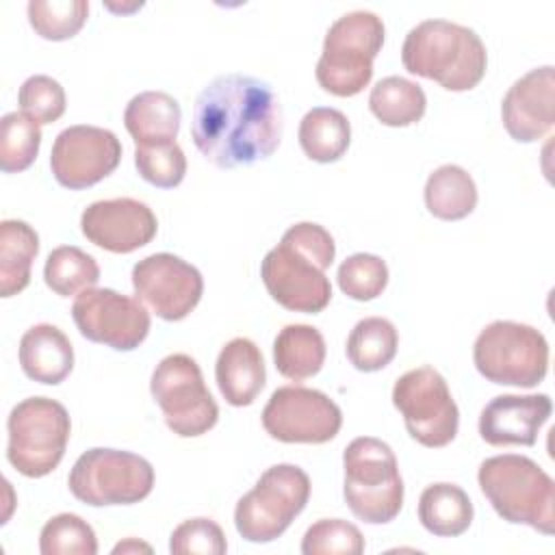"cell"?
Listing matches in <instances>:
<instances>
[{
    "instance_id": "cell-1",
    "label": "cell",
    "mask_w": 555,
    "mask_h": 555,
    "mask_svg": "<svg viewBox=\"0 0 555 555\" xmlns=\"http://www.w3.org/2000/svg\"><path fill=\"white\" fill-rule=\"evenodd\" d=\"M191 137L199 154L221 169L264 160L282 139L278 95L247 74L217 76L195 98Z\"/></svg>"
},
{
    "instance_id": "cell-2",
    "label": "cell",
    "mask_w": 555,
    "mask_h": 555,
    "mask_svg": "<svg viewBox=\"0 0 555 555\" xmlns=\"http://www.w3.org/2000/svg\"><path fill=\"white\" fill-rule=\"evenodd\" d=\"M401 63L410 74L436 80L447 91H470L486 74L488 52L473 28L423 20L405 35Z\"/></svg>"
},
{
    "instance_id": "cell-3",
    "label": "cell",
    "mask_w": 555,
    "mask_h": 555,
    "mask_svg": "<svg viewBox=\"0 0 555 555\" xmlns=\"http://www.w3.org/2000/svg\"><path fill=\"white\" fill-rule=\"evenodd\" d=\"M479 488L494 512L512 525H529L551 535L555 531V483L531 457L503 453L481 462Z\"/></svg>"
},
{
    "instance_id": "cell-4",
    "label": "cell",
    "mask_w": 555,
    "mask_h": 555,
    "mask_svg": "<svg viewBox=\"0 0 555 555\" xmlns=\"http://www.w3.org/2000/svg\"><path fill=\"white\" fill-rule=\"evenodd\" d=\"M343 466V496L351 514L369 525L395 520L403 507V479L390 444L373 436L353 438Z\"/></svg>"
},
{
    "instance_id": "cell-5",
    "label": "cell",
    "mask_w": 555,
    "mask_h": 555,
    "mask_svg": "<svg viewBox=\"0 0 555 555\" xmlns=\"http://www.w3.org/2000/svg\"><path fill=\"white\" fill-rule=\"evenodd\" d=\"M384 46V22L373 11H349L325 33L323 52L317 61V82L323 91L351 98L373 76V61Z\"/></svg>"
},
{
    "instance_id": "cell-6",
    "label": "cell",
    "mask_w": 555,
    "mask_h": 555,
    "mask_svg": "<svg viewBox=\"0 0 555 555\" xmlns=\"http://www.w3.org/2000/svg\"><path fill=\"white\" fill-rule=\"evenodd\" d=\"M7 460L24 477L50 475L63 460L72 423L63 403L50 397H28L13 405L7 418Z\"/></svg>"
},
{
    "instance_id": "cell-7",
    "label": "cell",
    "mask_w": 555,
    "mask_h": 555,
    "mask_svg": "<svg viewBox=\"0 0 555 555\" xmlns=\"http://www.w3.org/2000/svg\"><path fill=\"white\" fill-rule=\"evenodd\" d=\"M310 499V477L295 464L269 466L234 507V527L254 544L273 542Z\"/></svg>"
},
{
    "instance_id": "cell-8",
    "label": "cell",
    "mask_w": 555,
    "mask_h": 555,
    "mask_svg": "<svg viewBox=\"0 0 555 555\" xmlns=\"http://www.w3.org/2000/svg\"><path fill=\"white\" fill-rule=\"evenodd\" d=\"M477 371L492 384L533 388L548 371V343L527 323L492 321L473 347Z\"/></svg>"
},
{
    "instance_id": "cell-9",
    "label": "cell",
    "mask_w": 555,
    "mask_h": 555,
    "mask_svg": "<svg viewBox=\"0 0 555 555\" xmlns=\"http://www.w3.org/2000/svg\"><path fill=\"white\" fill-rule=\"evenodd\" d=\"M69 492L91 505H132L143 501L154 488L152 464L130 451L93 447L72 466Z\"/></svg>"
},
{
    "instance_id": "cell-10",
    "label": "cell",
    "mask_w": 555,
    "mask_h": 555,
    "mask_svg": "<svg viewBox=\"0 0 555 555\" xmlns=\"http://www.w3.org/2000/svg\"><path fill=\"white\" fill-rule=\"evenodd\" d=\"M150 392L167 427L180 438H195L215 427L219 408L204 384L199 364L186 353L163 358L150 379Z\"/></svg>"
},
{
    "instance_id": "cell-11",
    "label": "cell",
    "mask_w": 555,
    "mask_h": 555,
    "mask_svg": "<svg viewBox=\"0 0 555 555\" xmlns=\"http://www.w3.org/2000/svg\"><path fill=\"white\" fill-rule=\"evenodd\" d=\"M392 403L408 434L423 447H447L460 427V410L444 377L431 366L403 373L392 386Z\"/></svg>"
},
{
    "instance_id": "cell-12",
    "label": "cell",
    "mask_w": 555,
    "mask_h": 555,
    "mask_svg": "<svg viewBox=\"0 0 555 555\" xmlns=\"http://www.w3.org/2000/svg\"><path fill=\"white\" fill-rule=\"evenodd\" d=\"M343 425L340 408L321 390L306 386H280L262 410L264 431L280 442L323 444Z\"/></svg>"
},
{
    "instance_id": "cell-13",
    "label": "cell",
    "mask_w": 555,
    "mask_h": 555,
    "mask_svg": "<svg viewBox=\"0 0 555 555\" xmlns=\"http://www.w3.org/2000/svg\"><path fill=\"white\" fill-rule=\"evenodd\" d=\"M72 317L87 340L115 351H132L150 334V312L145 306L113 288L93 286L76 295Z\"/></svg>"
},
{
    "instance_id": "cell-14",
    "label": "cell",
    "mask_w": 555,
    "mask_h": 555,
    "mask_svg": "<svg viewBox=\"0 0 555 555\" xmlns=\"http://www.w3.org/2000/svg\"><path fill=\"white\" fill-rule=\"evenodd\" d=\"M137 299L165 321L184 319L202 299V273L180 256L160 251L132 267Z\"/></svg>"
},
{
    "instance_id": "cell-15",
    "label": "cell",
    "mask_w": 555,
    "mask_h": 555,
    "mask_svg": "<svg viewBox=\"0 0 555 555\" xmlns=\"http://www.w3.org/2000/svg\"><path fill=\"white\" fill-rule=\"evenodd\" d=\"M121 160V143L115 132L100 126H69L59 132L50 152V169L56 182L78 191L111 176Z\"/></svg>"
},
{
    "instance_id": "cell-16",
    "label": "cell",
    "mask_w": 555,
    "mask_h": 555,
    "mask_svg": "<svg viewBox=\"0 0 555 555\" xmlns=\"http://www.w3.org/2000/svg\"><path fill=\"white\" fill-rule=\"evenodd\" d=\"M260 278L269 295L293 312L317 314L332 299V284L319 262L284 241L262 258Z\"/></svg>"
},
{
    "instance_id": "cell-17",
    "label": "cell",
    "mask_w": 555,
    "mask_h": 555,
    "mask_svg": "<svg viewBox=\"0 0 555 555\" xmlns=\"http://www.w3.org/2000/svg\"><path fill=\"white\" fill-rule=\"evenodd\" d=\"M80 230L106 251L130 254L156 236L158 221L145 202L113 197L89 204L80 215Z\"/></svg>"
},
{
    "instance_id": "cell-18",
    "label": "cell",
    "mask_w": 555,
    "mask_h": 555,
    "mask_svg": "<svg viewBox=\"0 0 555 555\" xmlns=\"http://www.w3.org/2000/svg\"><path fill=\"white\" fill-rule=\"evenodd\" d=\"M501 119L507 134L518 143L542 139L555 121V69L535 67L520 76L501 102Z\"/></svg>"
},
{
    "instance_id": "cell-19",
    "label": "cell",
    "mask_w": 555,
    "mask_h": 555,
    "mask_svg": "<svg viewBox=\"0 0 555 555\" xmlns=\"http://www.w3.org/2000/svg\"><path fill=\"white\" fill-rule=\"evenodd\" d=\"M551 412L548 395H499L481 410L479 434L492 447H531Z\"/></svg>"
},
{
    "instance_id": "cell-20",
    "label": "cell",
    "mask_w": 555,
    "mask_h": 555,
    "mask_svg": "<svg viewBox=\"0 0 555 555\" xmlns=\"http://www.w3.org/2000/svg\"><path fill=\"white\" fill-rule=\"evenodd\" d=\"M215 379L221 397L230 405H251L267 382L264 360L258 345L245 336L228 340L217 356Z\"/></svg>"
},
{
    "instance_id": "cell-21",
    "label": "cell",
    "mask_w": 555,
    "mask_h": 555,
    "mask_svg": "<svg viewBox=\"0 0 555 555\" xmlns=\"http://www.w3.org/2000/svg\"><path fill=\"white\" fill-rule=\"evenodd\" d=\"M20 364L26 377L56 386L74 369V347L56 325L37 323L22 334Z\"/></svg>"
},
{
    "instance_id": "cell-22",
    "label": "cell",
    "mask_w": 555,
    "mask_h": 555,
    "mask_svg": "<svg viewBox=\"0 0 555 555\" xmlns=\"http://www.w3.org/2000/svg\"><path fill=\"white\" fill-rule=\"evenodd\" d=\"M180 121V104L165 91L137 93L124 111V126L137 145L176 141Z\"/></svg>"
},
{
    "instance_id": "cell-23",
    "label": "cell",
    "mask_w": 555,
    "mask_h": 555,
    "mask_svg": "<svg viewBox=\"0 0 555 555\" xmlns=\"http://www.w3.org/2000/svg\"><path fill=\"white\" fill-rule=\"evenodd\" d=\"M323 334L306 323H291L273 340V362L280 375L293 382L317 375L325 362Z\"/></svg>"
},
{
    "instance_id": "cell-24",
    "label": "cell",
    "mask_w": 555,
    "mask_h": 555,
    "mask_svg": "<svg viewBox=\"0 0 555 555\" xmlns=\"http://www.w3.org/2000/svg\"><path fill=\"white\" fill-rule=\"evenodd\" d=\"M473 503L468 494L455 483H431L418 499L421 525L440 538L462 535L473 522Z\"/></svg>"
},
{
    "instance_id": "cell-25",
    "label": "cell",
    "mask_w": 555,
    "mask_h": 555,
    "mask_svg": "<svg viewBox=\"0 0 555 555\" xmlns=\"http://www.w3.org/2000/svg\"><path fill=\"white\" fill-rule=\"evenodd\" d=\"M39 254L37 232L20 219L0 223V295L13 297L30 282V267Z\"/></svg>"
},
{
    "instance_id": "cell-26",
    "label": "cell",
    "mask_w": 555,
    "mask_h": 555,
    "mask_svg": "<svg viewBox=\"0 0 555 555\" xmlns=\"http://www.w3.org/2000/svg\"><path fill=\"white\" fill-rule=\"evenodd\" d=\"M425 206L442 221H460L477 206V186L460 165H440L425 182Z\"/></svg>"
},
{
    "instance_id": "cell-27",
    "label": "cell",
    "mask_w": 555,
    "mask_h": 555,
    "mask_svg": "<svg viewBox=\"0 0 555 555\" xmlns=\"http://www.w3.org/2000/svg\"><path fill=\"white\" fill-rule=\"evenodd\" d=\"M351 141V126L345 113L330 106L310 108L299 124V145L314 163L338 160Z\"/></svg>"
},
{
    "instance_id": "cell-28",
    "label": "cell",
    "mask_w": 555,
    "mask_h": 555,
    "mask_svg": "<svg viewBox=\"0 0 555 555\" xmlns=\"http://www.w3.org/2000/svg\"><path fill=\"white\" fill-rule=\"evenodd\" d=\"M369 108L384 126L403 128L425 115L427 98L421 85L401 76H386L371 89Z\"/></svg>"
},
{
    "instance_id": "cell-29",
    "label": "cell",
    "mask_w": 555,
    "mask_h": 555,
    "mask_svg": "<svg viewBox=\"0 0 555 555\" xmlns=\"http://www.w3.org/2000/svg\"><path fill=\"white\" fill-rule=\"evenodd\" d=\"M399 347L397 327L384 317H366L347 336V360L362 373L382 371L392 362Z\"/></svg>"
},
{
    "instance_id": "cell-30",
    "label": "cell",
    "mask_w": 555,
    "mask_h": 555,
    "mask_svg": "<svg viewBox=\"0 0 555 555\" xmlns=\"http://www.w3.org/2000/svg\"><path fill=\"white\" fill-rule=\"evenodd\" d=\"M43 280L50 291L61 297L80 295L93 288L100 280V267L95 258L76 245H61L46 258Z\"/></svg>"
},
{
    "instance_id": "cell-31",
    "label": "cell",
    "mask_w": 555,
    "mask_h": 555,
    "mask_svg": "<svg viewBox=\"0 0 555 555\" xmlns=\"http://www.w3.org/2000/svg\"><path fill=\"white\" fill-rule=\"evenodd\" d=\"M41 145V128L26 113H7L0 119V169L17 173L28 169Z\"/></svg>"
},
{
    "instance_id": "cell-32",
    "label": "cell",
    "mask_w": 555,
    "mask_h": 555,
    "mask_svg": "<svg viewBox=\"0 0 555 555\" xmlns=\"http://www.w3.org/2000/svg\"><path fill=\"white\" fill-rule=\"evenodd\" d=\"M89 15L87 0H30L28 22L48 41H65L78 35Z\"/></svg>"
},
{
    "instance_id": "cell-33",
    "label": "cell",
    "mask_w": 555,
    "mask_h": 555,
    "mask_svg": "<svg viewBox=\"0 0 555 555\" xmlns=\"http://www.w3.org/2000/svg\"><path fill=\"white\" fill-rule=\"evenodd\" d=\"M39 551L43 555H95L98 538L87 520L65 512L52 516L43 525Z\"/></svg>"
},
{
    "instance_id": "cell-34",
    "label": "cell",
    "mask_w": 555,
    "mask_h": 555,
    "mask_svg": "<svg viewBox=\"0 0 555 555\" xmlns=\"http://www.w3.org/2000/svg\"><path fill=\"white\" fill-rule=\"evenodd\" d=\"M134 167L145 182L158 189H173L184 180L186 156L176 141L143 143L134 147Z\"/></svg>"
},
{
    "instance_id": "cell-35",
    "label": "cell",
    "mask_w": 555,
    "mask_h": 555,
    "mask_svg": "<svg viewBox=\"0 0 555 555\" xmlns=\"http://www.w3.org/2000/svg\"><path fill=\"white\" fill-rule=\"evenodd\" d=\"M340 291L356 301L379 297L388 284V267L375 254H353L345 258L336 273Z\"/></svg>"
},
{
    "instance_id": "cell-36",
    "label": "cell",
    "mask_w": 555,
    "mask_h": 555,
    "mask_svg": "<svg viewBox=\"0 0 555 555\" xmlns=\"http://www.w3.org/2000/svg\"><path fill=\"white\" fill-rule=\"evenodd\" d=\"M362 551L360 529L343 518H321L301 538L304 555H360Z\"/></svg>"
},
{
    "instance_id": "cell-37",
    "label": "cell",
    "mask_w": 555,
    "mask_h": 555,
    "mask_svg": "<svg viewBox=\"0 0 555 555\" xmlns=\"http://www.w3.org/2000/svg\"><path fill=\"white\" fill-rule=\"evenodd\" d=\"M17 102L22 113L33 117L39 126L54 124L65 113V91L59 80L46 74L26 78L20 87Z\"/></svg>"
},
{
    "instance_id": "cell-38",
    "label": "cell",
    "mask_w": 555,
    "mask_h": 555,
    "mask_svg": "<svg viewBox=\"0 0 555 555\" xmlns=\"http://www.w3.org/2000/svg\"><path fill=\"white\" fill-rule=\"evenodd\" d=\"M169 551L173 555H223L228 551V542L223 529L215 520L189 518L171 531Z\"/></svg>"
},
{
    "instance_id": "cell-39",
    "label": "cell",
    "mask_w": 555,
    "mask_h": 555,
    "mask_svg": "<svg viewBox=\"0 0 555 555\" xmlns=\"http://www.w3.org/2000/svg\"><path fill=\"white\" fill-rule=\"evenodd\" d=\"M282 241L293 245L295 249L304 251L306 256H310L314 262H319V267L325 271L332 262H334V256H336V245H334V238L332 234L319 225V223H312V221H301V223H295L291 225L284 234H282Z\"/></svg>"
},
{
    "instance_id": "cell-40",
    "label": "cell",
    "mask_w": 555,
    "mask_h": 555,
    "mask_svg": "<svg viewBox=\"0 0 555 555\" xmlns=\"http://www.w3.org/2000/svg\"><path fill=\"white\" fill-rule=\"evenodd\" d=\"M137 551L152 553V546H150V544H143V542H139V540H134V538H128V540L119 542V544L113 548L115 555H117V553H137Z\"/></svg>"
}]
</instances>
